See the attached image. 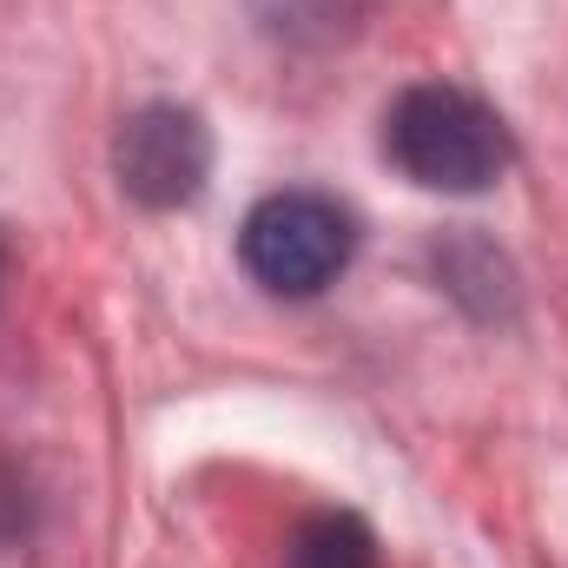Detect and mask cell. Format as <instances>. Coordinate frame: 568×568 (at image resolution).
I'll list each match as a JSON object with an SVG mask.
<instances>
[{
	"mask_svg": "<svg viewBox=\"0 0 568 568\" xmlns=\"http://www.w3.org/2000/svg\"><path fill=\"white\" fill-rule=\"evenodd\" d=\"M239 258L272 297H317L357 258V212L331 192H272L239 225Z\"/></svg>",
	"mask_w": 568,
	"mask_h": 568,
	"instance_id": "cell-2",
	"label": "cell"
},
{
	"mask_svg": "<svg viewBox=\"0 0 568 568\" xmlns=\"http://www.w3.org/2000/svg\"><path fill=\"white\" fill-rule=\"evenodd\" d=\"M384 152L390 165L424 185V192H489L509 172V126L496 120V106H483L463 87H404L384 113Z\"/></svg>",
	"mask_w": 568,
	"mask_h": 568,
	"instance_id": "cell-1",
	"label": "cell"
},
{
	"mask_svg": "<svg viewBox=\"0 0 568 568\" xmlns=\"http://www.w3.org/2000/svg\"><path fill=\"white\" fill-rule=\"evenodd\" d=\"M284 568H384V549H377V536H371L364 516L324 509V516H304L291 529Z\"/></svg>",
	"mask_w": 568,
	"mask_h": 568,
	"instance_id": "cell-4",
	"label": "cell"
},
{
	"mask_svg": "<svg viewBox=\"0 0 568 568\" xmlns=\"http://www.w3.org/2000/svg\"><path fill=\"white\" fill-rule=\"evenodd\" d=\"M113 172L126 199H140L145 212L192 205L212 179V133L192 106H165V100L140 106L113 140Z\"/></svg>",
	"mask_w": 568,
	"mask_h": 568,
	"instance_id": "cell-3",
	"label": "cell"
},
{
	"mask_svg": "<svg viewBox=\"0 0 568 568\" xmlns=\"http://www.w3.org/2000/svg\"><path fill=\"white\" fill-rule=\"evenodd\" d=\"M0 272H7V258H0Z\"/></svg>",
	"mask_w": 568,
	"mask_h": 568,
	"instance_id": "cell-5",
	"label": "cell"
}]
</instances>
